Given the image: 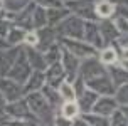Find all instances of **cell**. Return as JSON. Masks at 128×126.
Wrapping results in <instances>:
<instances>
[{
  "instance_id": "obj_22",
  "label": "cell",
  "mask_w": 128,
  "mask_h": 126,
  "mask_svg": "<svg viewBox=\"0 0 128 126\" xmlns=\"http://www.w3.org/2000/svg\"><path fill=\"white\" fill-rule=\"evenodd\" d=\"M84 121H86V125H108L106 116H101V114H98V113L84 114Z\"/></svg>"
},
{
  "instance_id": "obj_26",
  "label": "cell",
  "mask_w": 128,
  "mask_h": 126,
  "mask_svg": "<svg viewBox=\"0 0 128 126\" xmlns=\"http://www.w3.org/2000/svg\"><path fill=\"white\" fill-rule=\"evenodd\" d=\"M24 42H27L29 45H37V42H39V35H37V32H26Z\"/></svg>"
},
{
  "instance_id": "obj_10",
  "label": "cell",
  "mask_w": 128,
  "mask_h": 126,
  "mask_svg": "<svg viewBox=\"0 0 128 126\" xmlns=\"http://www.w3.org/2000/svg\"><path fill=\"white\" fill-rule=\"evenodd\" d=\"M79 104H78V101H64L62 108H61V116L66 118V120H76L78 114H79Z\"/></svg>"
},
{
  "instance_id": "obj_8",
  "label": "cell",
  "mask_w": 128,
  "mask_h": 126,
  "mask_svg": "<svg viewBox=\"0 0 128 126\" xmlns=\"http://www.w3.org/2000/svg\"><path fill=\"white\" fill-rule=\"evenodd\" d=\"M0 89H2V93L5 94L7 99H10V101L19 99L20 94H22V89H20V86L17 84V82H12V81H2V86H0Z\"/></svg>"
},
{
  "instance_id": "obj_25",
  "label": "cell",
  "mask_w": 128,
  "mask_h": 126,
  "mask_svg": "<svg viewBox=\"0 0 128 126\" xmlns=\"http://www.w3.org/2000/svg\"><path fill=\"white\" fill-rule=\"evenodd\" d=\"M113 24H115V27L118 29V32H120V34H128V19L125 17V15L116 17Z\"/></svg>"
},
{
  "instance_id": "obj_28",
  "label": "cell",
  "mask_w": 128,
  "mask_h": 126,
  "mask_svg": "<svg viewBox=\"0 0 128 126\" xmlns=\"http://www.w3.org/2000/svg\"><path fill=\"white\" fill-rule=\"evenodd\" d=\"M0 7H4V0H0Z\"/></svg>"
},
{
  "instance_id": "obj_27",
  "label": "cell",
  "mask_w": 128,
  "mask_h": 126,
  "mask_svg": "<svg viewBox=\"0 0 128 126\" xmlns=\"http://www.w3.org/2000/svg\"><path fill=\"white\" fill-rule=\"evenodd\" d=\"M123 59H125V61H128V47L123 50Z\"/></svg>"
},
{
  "instance_id": "obj_13",
  "label": "cell",
  "mask_w": 128,
  "mask_h": 126,
  "mask_svg": "<svg viewBox=\"0 0 128 126\" xmlns=\"http://www.w3.org/2000/svg\"><path fill=\"white\" fill-rule=\"evenodd\" d=\"M59 94H61V98L64 101H76L78 99L76 89H74V86L69 81H62L59 84Z\"/></svg>"
},
{
  "instance_id": "obj_23",
  "label": "cell",
  "mask_w": 128,
  "mask_h": 126,
  "mask_svg": "<svg viewBox=\"0 0 128 126\" xmlns=\"http://www.w3.org/2000/svg\"><path fill=\"white\" fill-rule=\"evenodd\" d=\"M111 125H128L126 114L123 113L122 109H118V108H116L115 111L111 113Z\"/></svg>"
},
{
  "instance_id": "obj_14",
  "label": "cell",
  "mask_w": 128,
  "mask_h": 126,
  "mask_svg": "<svg viewBox=\"0 0 128 126\" xmlns=\"http://www.w3.org/2000/svg\"><path fill=\"white\" fill-rule=\"evenodd\" d=\"M44 81H46V77H44V74H42V69H39V71H36V72H32L29 82L26 84V89L27 91H37L39 88L44 86Z\"/></svg>"
},
{
  "instance_id": "obj_17",
  "label": "cell",
  "mask_w": 128,
  "mask_h": 126,
  "mask_svg": "<svg viewBox=\"0 0 128 126\" xmlns=\"http://www.w3.org/2000/svg\"><path fill=\"white\" fill-rule=\"evenodd\" d=\"M29 0H4V7L8 12H19L22 8H26Z\"/></svg>"
},
{
  "instance_id": "obj_21",
  "label": "cell",
  "mask_w": 128,
  "mask_h": 126,
  "mask_svg": "<svg viewBox=\"0 0 128 126\" xmlns=\"http://www.w3.org/2000/svg\"><path fill=\"white\" fill-rule=\"evenodd\" d=\"M101 34L104 35V39L106 40H111V39H115L120 35V32H118V29H115V24H103L101 27Z\"/></svg>"
},
{
  "instance_id": "obj_11",
  "label": "cell",
  "mask_w": 128,
  "mask_h": 126,
  "mask_svg": "<svg viewBox=\"0 0 128 126\" xmlns=\"http://www.w3.org/2000/svg\"><path fill=\"white\" fill-rule=\"evenodd\" d=\"M81 74L86 79H93V77H96V76H100V74H104V72H103L101 66L96 61H86L83 64V67H81Z\"/></svg>"
},
{
  "instance_id": "obj_19",
  "label": "cell",
  "mask_w": 128,
  "mask_h": 126,
  "mask_svg": "<svg viewBox=\"0 0 128 126\" xmlns=\"http://www.w3.org/2000/svg\"><path fill=\"white\" fill-rule=\"evenodd\" d=\"M113 82H116L118 86H122V84L128 82V69L115 67V69H113Z\"/></svg>"
},
{
  "instance_id": "obj_1",
  "label": "cell",
  "mask_w": 128,
  "mask_h": 126,
  "mask_svg": "<svg viewBox=\"0 0 128 126\" xmlns=\"http://www.w3.org/2000/svg\"><path fill=\"white\" fill-rule=\"evenodd\" d=\"M88 88L96 91L98 94H104V96L113 94V91H115L113 81L110 77H106L104 74H100V76H96V77H93V79H88Z\"/></svg>"
},
{
  "instance_id": "obj_9",
  "label": "cell",
  "mask_w": 128,
  "mask_h": 126,
  "mask_svg": "<svg viewBox=\"0 0 128 126\" xmlns=\"http://www.w3.org/2000/svg\"><path fill=\"white\" fill-rule=\"evenodd\" d=\"M84 34H86V40L93 44L94 47L101 45V30L100 27L94 24H84Z\"/></svg>"
},
{
  "instance_id": "obj_20",
  "label": "cell",
  "mask_w": 128,
  "mask_h": 126,
  "mask_svg": "<svg viewBox=\"0 0 128 126\" xmlns=\"http://www.w3.org/2000/svg\"><path fill=\"white\" fill-rule=\"evenodd\" d=\"M118 56H116V50L113 47H106L101 50V62L103 64H115Z\"/></svg>"
},
{
  "instance_id": "obj_6",
  "label": "cell",
  "mask_w": 128,
  "mask_h": 126,
  "mask_svg": "<svg viewBox=\"0 0 128 126\" xmlns=\"http://www.w3.org/2000/svg\"><path fill=\"white\" fill-rule=\"evenodd\" d=\"M98 93L96 91H93V89H84L83 93L79 94V101H78V104H79V109L83 111V113H90L91 109H93V106H94L96 99H98Z\"/></svg>"
},
{
  "instance_id": "obj_15",
  "label": "cell",
  "mask_w": 128,
  "mask_h": 126,
  "mask_svg": "<svg viewBox=\"0 0 128 126\" xmlns=\"http://www.w3.org/2000/svg\"><path fill=\"white\" fill-rule=\"evenodd\" d=\"M32 19H34V24H36L37 29H44V25L47 24V10H46L44 7L39 5L36 8L34 15H32Z\"/></svg>"
},
{
  "instance_id": "obj_3",
  "label": "cell",
  "mask_w": 128,
  "mask_h": 126,
  "mask_svg": "<svg viewBox=\"0 0 128 126\" xmlns=\"http://www.w3.org/2000/svg\"><path fill=\"white\" fill-rule=\"evenodd\" d=\"M27 103H29V106H30L32 111H34V113H37L39 116H42V118L49 113V101H47L46 96L39 94L37 91H34V93L29 96Z\"/></svg>"
},
{
  "instance_id": "obj_18",
  "label": "cell",
  "mask_w": 128,
  "mask_h": 126,
  "mask_svg": "<svg viewBox=\"0 0 128 126\" xmlns=\"http://www.w3.org/2000/svg\"><path fill=\"white\" fill-rule=\"evenodd\" d=\"M7 37H8V40H10V44H19V42L24 40L26 32L22 30V29H19V27H14V29H8Z\"/></svg>"
},
{
  "instance_id": "obj_5",
  "label": "cell",
  "mask_w": 128,
  "mask_h": 126,
  "mask_svg": "<svg viewBox=\"0 0 128 126\" xmlns=\"http://www.w3.org/2000/svg\"><path fill=\"white\" fill-rule=\"evenodd\" d=\"M62 32L71 39H78L83 37L84 34V24L78 17H71L66 22H62Z\"/></svg>"
},
{
  "instance_id": "obj_7",
  "label": "cell",
  "mask_w": 128,
  "mask_h": 126,
  "mask_svg": "<svg viewBox=\"0 0 128 126\" xmlns=\"http://www.w3.org/2000/svg\"><path fill=\"white\" fill-rule=\"evenodd\" d=\"M62 67H64V72L68 76L74 77L78 74V67H79V59H78L76 54L64 50L62 52Z\"/></svg>"
},
{
  "instance_id": "obj_12",
  "label": "cell",
  "mask_w": 128,
  "mask_h": 126,
  "mask_svg": "<svg viewBox=\"0 0 128 126\" xmlns=\"http://www.w3.org/2000/svg\"><path fill=\"white\" fill-rule=\"evenodd\" d=\"M94 12L98 17H103V19H108L113 15L115 12V5L110 2V0H101V2H98L94 7Z\"/></svg>"
},
{
  "instance_id": "obj_16",
  "label": "cell",
  "mask_w": 128,
  "mask_h": 126,
  "mask_svg": "<svg viewBox=\"0 0 128 126\" xmlns=\"http://www.w3.org/2000/svg\"><path fill=\"white\" fill-rule=\"evenodd\" d=\"M64 76H66V72H64L62 67H61L59 64L52 62V67H51V71H49V84H51V86L58 84L56 81H61Z\"/></svg>"
},
{
  "instance_id": "obj_4",
  "label": "cell",
  "mask_w": 128,
  "mask_h": 126,
  "mask_svg": "<svg viewBox=\"0 0 128 126\" xmlns=\"http://www.w3.org/2000/svg\"><path fill=\"white\" fill-rule=\"evenodd\" d=\"M64 42L68 44L71 52L76 54L78 57H90L96 54L94 45H91L90 42H78V40H72V39H64Z\"/></svg>"
},
{
  "instance_id": "obj_24",
  "label": "cell",
  "mask_w": 128,
  "mask_h": 126,
  "mask_svg": "<svg viewBox=\"0 0 128 126\" xmlns=\"http://www.w3.org/2000/svg\"><path fill=\"white\" fill-rule=\"evenodd\" d=\"M116 101L120 104H128V82L120 86L118 93H116Z\"/></svg>"
},
{
  "instance_id": "obj_2",
  "label": "cell",
  "mask_w": 128,
  "mask_h": 126,
  "mask_svg": "<svg viewBox=\"0 0 128 126\" xmlns=\"http://www.w3.org/2000/svg\"><path fill=\"white\" fill-rule=\"evenodd\" d=\"M116 108H118V101H116V98H111L110 94L103 96V98H98L94 103V106H93V113H98L101 114V116H111V113L115 111Z\"/></svg>"
}]
</instances>
